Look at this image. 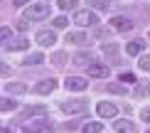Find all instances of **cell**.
I'll return each mask as SVG.
<instances>
[{
	"mask_svg": "<svg viewBox=\"0 0 150 133\" xmlns=\"http://www.w3.org/2000/svg\"><path fill=\"white\" fill-rule=\"evenodd\" d=\"M49 17V3H37V5H30L25 10V22H35V20H45Z\"/></svg>",
	"mask_w": 150,
	"mask_h": 133,
	"instance_id": "cell-1",
	"label": "cell"
},
{
	"mask_svg": "<svg viewBox=\"0 0 150 133\" xmlns=\"http://www.w3.org/2000/svg\"><path fill=\"white\" fill-rule=\"evenodd\" d=\"M74 22L81 27H93L98 22V15L93 10H74Z\"/></svg>",
	"mask_w": 150,
	"mask_h": 133,
	"instance_id": "cell-2",
	"label": "cell"
},
{
	"mask_svg": "<svg viewBox=\"0 0 150 133\" xmlns=\"http://www.w3.org/2000/svg\"><path fill=\"white\" fill-rule=\"evenodd\" d=\"M86 109H89V101H84V99L62 101V111L64 113H86Z\"/></svg>",
	"mask_w": 150,
	"mask_h": 133,
	"instance_id": "cell-3",
	"label": "cell"
},
{
	"mask_svg": "<svg viewBox=\"0 0 150 133\" xmlns=\"http://www.w3.org/2000/svg\"><path fill=\"white\" fill-rule=\"evenodd\" d=\"M35 42L40 44V47H54L57 35H54V30H40V32L35 35Z\"/></svg>",
	"mask_w": 150,
	"mask_h": 133,
	"instance_id": "cell-4",
	"label": "cell"
},
{
	"mask_svg": "<svg viewBox=\"0 0 150 133\" xmlns=\"http://www.w3.org/2000/svg\"><path fill=\"white\" fill-rule=\"evenodd\" d=\"M64 86L69 89V91H84V89H89V81L81 79V77H67Z\"/></svg>",
	"mask_w": 150,
	"mask_h": 133,
	"instance_id": "cell-5",
	"label": "cell"
},
{
	"mask_svg": "<svg viewBox=\"0 0 150 133\" xmlns=\"http://www.w3.org/2000/svg\"><path fill=\"white\" fill-rule=\"evenodd\" d=\"M45 113H47V106H27V109L20 111L17 121H27V118H32V116H45Z\"/></svg>",
	"mask_w": 150,
	"mask_h": 133,
	"instance_id": "cell-6",
	"label": "cell"
},
{
	"mask_svg": "<svg viewBox=\"0 0 150 133\" xmlns=\"http://www.w3.org/2000/svg\"><path fill=\"white\" fill-rule=\"evenodd\" d=\"M89 77H93V79H106V77H108V64H101V62L89 64Z\"/></svg>",
	"mask_w": 150,
	"mask_h": 133,
	"instance_id": "cell-7",
	"label": "cell"
},
{
	"mask_svg": "<svg viewBox=\"0 0 150 133\" xmlns=\"http://www.w3.org/2000/svg\"><path fill=\"white\" fill-rule=\"evenodd\" d=\"M96 111H98V116H101V118H116V113H118L116 104H111V101H101Z\"/></svg>",
	"mask_w": 150,
	"mask_h": 133,
	"instance_id": "cell-8",
	"label": "cell"
},
{
	"mask_svg": "<svg viewBox=\"0 0 150 133\" xmlns=\"http://www.w3.org/2000/svg\"><path fill=\"white\" fill-rule=\"evenodd\" d=\"M54 89H57V81L54 79H42L35 84V94H52Z\"/></svg>",
	"mask_w": 150,
	"mask_h": 133,
	"instance_id": "cell-9",
	"label": "cell"
},
{
	"mask_svg": "<svg viewBox=\"0 0 150 133\" xmlns=\"http://www.w3.org/2000/svg\"><path fill=\"white\" fill-rule=\"evenodd\" d=\"M111 27L118 30V32H126V30L133 27V22H130L128 17H121V15H118V17H111Z\"/></svg>",
	"mask_w": 150,
	"mask_h": 133,
	"instance_id": "cell-10",
	"label": "cell"
},
{
	"mask_svg": "<svg viewBox=\"0 0 150 133\" xmlns=\"http://www.w3.org/2000/svg\"><path fill=\"white\" fill-rule=\"evenodd\" d=\"M5 91H8L10 96H17V94H25V91H27V84H22V81H8Z\"/></svg>",
	"mask_w": 150,
	"mask_h": 133,
	"instance_id": "cell-11",
	"label": "cell"
},
{
	"mask_svg": "<svg viewBox=\"0 0 150 133\" xmlns=\"http://www.w3.org/2000/svg\"><path fill=\"white\" fill-rule=\"evenodd\" d=\"M93 54L91 52H79V54H74V64H79V67H89V64H93Z\"/></svg>",
	"mask_w": 150,
	"mask_h": 133,
	"instance_id": "cell-12",
	"label": "cell"
},
{
	"mask_svg": "<svg viewBox=\"0 0 150 133\" xmlns=\"http://www.w3.org/2000/svg\"><path fill=\"white\" fill-rule=\"evenodd\" d=\"M45 126H47V121H45V116H40L35 123H27L22 128V133H40V131H45Z\"/></svg>",
	"mask_w": 150,
	"mask_h": 133,
	"instance_id": "cell-13",
	"label": "cell"
},
{
	"mask_svg": "<svg viewBox=\"0 0 150 133\" xmlns=\"http://www.w3.org/2000/svg\"><path fill=\"white\" fill-rule=\"evenodd\" d=\"M42 62H45V54H42V52H32V54L25 57L22 64H25V67H37V64H42Z\"/></svg>",
	"mask_w": 150,
	"mask_h": 133,
	"instance_id": "cell-14",
	"label": "cell"
},
{
	"mask_svg": "<svg viewBox=\"0 0 150 133\" xmlns=\"http://www.w3.org/2000/svg\"><path fill=\"white\" fill-rule=\"evenodd\" d=\"M67 42L71 44H89V37L84 32H67Z\"/></svg>",
	"mask_w": 150,
	"mask_h": 133,
	"instance_id": "cell-15",
	"label": "cell"
},
{
	"mask_svg": "<svg viewBox=\"0 0 150 133\" xmlns=\"http://www.w3.org/2000/svg\"><path fill=\"white\" fill-rule=\"evenodd\" d=\"M27 47H30V42L25 40V37H17V40L8 42V49H10V52H20V49H27Z\"/></svg>",
	"mask_w": 150,
	"mask_h": 133,
	"instance_id": "cell-16",
	"label": "cell"
},
{
	"mask_svg": "<svg viewBox=\"0 0 150 133\" xmlns=\"http://www.w3.org/2000/svg\"><path fill=\"white\" fill-rule=\"evenodd\" d=\"M143 47H145V42H143V40H133V42H128L126 52H128L130 57H135V54H140V52H143Z\"/></svg>",
	"mask_w": 150,
	"mask_h": 133,
	"instance_id": "cell-17",
	"label": "cell"
},
{
	"mask_svg": "<svg viewBox=\"0 0 150 133\" xmlns=\"http://www.w3.org/2000/svg\"><path fill=\"white\" fill-rule=\"evenodd\" d=\"M113 128H116V133H133V123L128 118H121V121L113 123Z\"/></svg>",
	"mask_w": 150,
	"mask_h": 133,
	"instance_id": "cell-18",
	"label": "cell"
},
{
	"mask_svg": "<svg viewBox=\"0 0 150 133\" xmlns=\"http://www.w3.org/2000/svg\"><path fill=\"white\" fill-rule=\"evenodd\" d=\"M15 109H17V101H12L10 96H8V99H0V111H3V113L15 111Z\"/></svg>",
	"mask_w": 150,
	"mask_h": 133,
	"instance_id": "cell-19",
	"label": "cell"
},
{
	"mask_svg": "<svg viewBox=\"0 0 150 133\" xmlns=\"http://www.w3.org/2000/svg\"><path fill=\"white\" fill-rule=\"evenodd\" d=\"M106 91H111V94H126L128 89L123 86V84H116V81H111V84H106Z\"/></svg>",
	"mask_w": 150,
	"mask_h": 133,
	"instance_id": "cell-20",
	"label": "cell"
},
{
	"mask_svg": "<svg viewBox=\"0 0 150 133\" xmlns=\"http://www.w3.org/2000/svg\"><path fill=\"white\" fill-rule=\"evenodd\" d=\"M101 128H103V126L98 123V121H91V123H86L81 131H84V133H101Z\"/></svg>",
	"mask_w": 150,
	"mask_h": 133,
	"instance_id": "cell-21",
	"label": "cell"
},
{
	"mask_svg": "<svg viewBox=\"0 0 150 133\" xmlns=\"http://www.w3.org/2000/svg\"><path fill=\"white\" fill-rule=\"evenodd\" d=\"M52 25H54V30H64L67 25H69V20H67L64 15H59V17H54V20H52Z\"/></svg>",
	"mask_w": 150,
	"mask_h": 133,
	"instance_id": "cell-22",
	"label": "cell"
},
{
	"mask_svg": "<svg viewBox=\"0 0 150 133\" xmlns=\"http://www.w3.org/2000/svg\"><path fill=\"white\" fill-rule=\"evenodd\" d=\"M62 10H76V0H59Z\"/></svg>",
	"mask_w": 150,
	"mask_h": 133,
	"instance_id": "cell-23",
	"label": "cell"
},
{
	"mask_svg": "<svg viewBox=\"0 0 150 133\" xmlns=\"http://www.w3.org/2000/svg\"><path fill=\"white\" fill-rule=\"evenodd\" d=\"M10 37H12V30H10V27H0V44L8 42Z\"/></svg>",
	"mask_w": 150,
	"mask_h": 133,
	"instance_id": "cell-24",
	"label": "cell"
},
{
	"mask_svg": "<svg viewBox=\"0 0 150 133\" xmlns=\"http://www.w3.org/2000/svg\"><path fill=\"white\" fill-rule=\"evenodd\" d=\"M121 81H123V84H135V74H130V72L121 74Z\"/></svg>",
	"mask_w": 150,
	"mask_h": 133,
	"instance_id": "cell-25",
	"label": "cell"
},
{
	"mask_svg": "<svg viewBox=\"0 0 150 133\" xmlns=\"http://www.w3.org/2000/svg\"><path fill=\"white\" fill-rule=\"evenodd\" d=\"M52 62H54V64H57V67H62V64H64V62H67V54H62V52H57V54L52 57Z\"/></svg>",
	"mask_w": 150,
	"mask_h": 133,
	"instance_id": "cell-26",
	"label": "cell"
},
{
	"mask_svg": "<svg viewBox=\"0 0 150 133\" xmlns=\"http://www.w3.org/2000/svg\"><path fill=\"white\" fill-rule=\"evenodd\" d=\"M10 74H12L10 64H5V62H0V77H10Z\"/></svg>",
	"mask_w": 150,
	"mask_h": 133,
	"instance_id": "cell-27",
	"label": "cell"
},
{
	"mask_svg": "<svg viewBox=\"0 0 150 133\" xmlns=\"http://www.w3.org/2000/svg\"><path fill=\"white\" fill-rule=\"evenodd\" d=\"M140 69H143V72H150V54L140 59Z\"/></svg>",
	"mask_w": 150,
	"mask_h": 133,
	"instance_id": "cell-28",
	"label": "cell"
},
{
	"mask_svg": "<svg viewBox=\"0 0 150 133\" xmlns=\"http://www.w3.org/2000/svg\"><path fill=\"white\" fill-rule=\"evenodd\" d=\"M150 94V86H138L135 89V96H148Z\"/></svg>",
	"mask_w": 150,
	"mask_h": 133,
	"instance_id": "cell-29",
	"label": "cell"
},
{
	"mask_svg": "<svg viewBox=\"0 0 150 133\" xmlns=\"http://www.w3.org/2000/svg\"><path fill=\"white\" fill-rule=\"evenodd\" d=\"M91 8H96V10H106V3H103V0H91Z\"/></svg>",
	"mask_w": 150,
	"mask_h": 133,
	"instance_id": "cell-30",
	"label": "cell"
},
{
	"mask_svg": "<svg viewBox=\"0 0 150 133\" xmlns=\"http://www.w3.org/2000/svg\"><path fill=\"white\" fill-rule=\"evenodd\" d=\"M0 133H15V126H10V123L0 126Z\"/></svg>",
	"mask_w": 150,
	"mask_h": 133,
	"instance_id": "cell-31",
	"label": "cell"
},
{
	"mask_svg": "<svg viewBox=\"0 0 150 133\" xmlns=\"http://www.w3.org/2000/svg\"><path fill=\"white\" fill-rule=\"evenodd\" d=\"M17 30H20V32H25V30H27V22L20 20V22H17Z\"/></svg>",
	"mask_w": 150,
	"mask_h": 133,
	"instance_id": "cell-32",
	"label": "cell"
},
{
	"mask_svg": "<svg viewBox=\"0 0 150 133\" xmlns=\"http://www.w3.org/2000/svg\"><path fill=\"white\" fill-rule=\"evenodd\" d=\"M140 116H143V121H150V109H143Z\"/></svg>",
	"mask_w": 150,
	"mask_h": 133,
	"instance_id": "cell-33",
	"label": "cell"
},
{
	"mask_svg": "<svg viewBox=\"0 0 150 133\" xmlns=\"http://www.w3.org/2000/svg\"><path fill=\"white\" fill-rule=\"evenodd\" d=\"M25 3H27V0H15V5H17V8H22Z\"/></svg>",
	"mask_w": 150,
	"mask_h": 133,
	"instance_id": "cell-34",
	"label": "cell"
},
{
	"mask_svg": "<svg viewBox=\"0 0 150 133\" xmlns=\"http://www.w3.org/2000/svg\"><path fill=\"white\" fill-rule=\"evenodd\" d=\"M145 133H150V128H148V131H145Z\"/></svg>",
	"mask_w": 150,
	"mask_h": 133,
	"instance_id": "cell-35",
	"label": "cell"
},
{
	"mask_svg": "<svg viewBox=\"0 0 150 133\" xmlns=\"http://www.w3.org/2000/svg\"><path fill=\"white\" fill-rule=\"evenodd\" d=\"M148 40H150V35H148Z\"/></svg>",
	"mask_w": 150,
	"mask_h": 133,
	"instance_id": "cell-36",
	"label": "cell"
}]
</instances>
